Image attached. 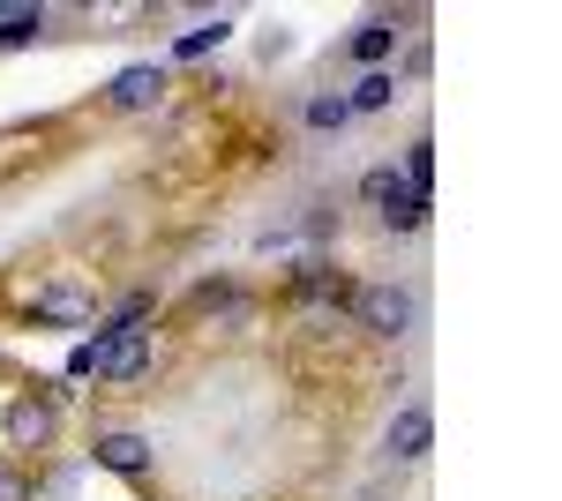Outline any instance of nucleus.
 Instances as JSON below:
<instances>
[{
    "instance_id": "nucleus-8",
    "label": "nucleus",
    "mask_w": 562,
    "mask_h": 501,
    "mask_svg": "<svg viewBox=\"0 0 562 501\" xmlns=\"http://www.w3.org/2000/svg\"><path fill=\"white\" fill-rule=\"evenodd\" d=\"M390 98H397V83H390L383 68H375V76H360V83H352V98H346V105H352V113H383Z\"/></svg>"
},
{
    "instance_id": "nucleus-5",
    "label": "nucleus",
    "mask_w": 562,
    "mask_h": 501,
    "mask_svg": "<svg viewBox=\"0 0 562 501\" xmlns=\"http://www.w3.org/2000/svg\"><path fill=\"white\" fill-rule=\"evenodd\" d=\"M428 442H435L428 405H397V412H390V457H397V464H420V457H428Z\"/></svg>"
},
{
    "instance_id": "nucleus-9",
    "label": "nucleus",
    "mask_w": 562,
    "mask_h": 501,
    "mask_svg": "<svg viewBox=\"0 0 562 501\" xmlns=\"http://www.w3.org/2000/svg\"><path fill=\"white\" fill-rule=\"evenodd\" d=\"M45 31V8H8L0 15V45H31Z\"/></svg>"
},
{
    "instance_id": "nucleus-10",
    "label": "nucleus",
    "mask_w": 562,
    "mask_h": 501,
    "mask_svg": "<svg viewBox=\"0 0 562 501\" xmlns=\"http://www.w3.org/2000/svg\"><path fill=\"white\" fill-rule=\"evenodd\" d=\"M428 180H435V143L420 135V143L405 150V187H413V195H428Z\"/></svg>"
},
{
    "instance_id": "nucleus-11",
    "label": "nucleus",
    "mask_w": 562,
    "mask_h": 501,
    "mask_svg": "<svg viewBox=\"0 0 562 501\" xmlns=\"http://www.w3.org/2000/svg\"><path fill=\"white\" fill-rule=\"evenodd\" d=\"M346 121H352L346 98H330V90H323V98H307V127H323V135H330V127H346Z\"/></svg>"
},
{
    "instance_id": "nucleus-13",
    "label": "nucleus",
    "mask_w": 562,
    "mask_h": 501,
    "mask_svg": "<svg viewBox=\"0 0 562 501\" xmlns=\"http://www.w3.org/2000/svg\"><path fill=\"white\" fill-rule=\"evenodd\" d=\"M428 195H413V203H397V209H390V217H383V232H420V225H428Z\"/></svg>"
},
{
    "instance_id": "nucleus-3",
    "label": "nucleus",
    "mask_w": 562,
    "mask_h": 501,
    "mask_svg": "<svg viewBox=\"0 0 562 501\" xmlns=\"http://www.w3.org/2000/svg\"><path fill=\"white\" fill-rule=\"evenodd\" d=\"M90 457L105 464V471H121V479H135V487H150V471H158V449L135 426H98L90 434Z\"/></svg>"
},
{
    "instance_id": "nucleus-4",
    "label": "nucleus",
    "mask_w": 562,
    "mask_h": 501,
    "mask_svg": "<svg viewBox=\"0 0 562 501\" xmlns=\"http://www.w3.org/2000/svg\"><path fill=\"white\" fill-rule=\"evenodd\" d=\"M158 98H166V68H158V60L121 68V76L105 83V105H113V113H143V105H158Z\"/></svg>"
},
{
    "instance_id": "nucleus-6",
    "label": "nucleus",
    "mask_w": 562,
    "mask_h": 501,
    "mask_svg": "<svg viewBox=\"0 0 562 501\" xmlns=\"http://www.w3.org/2000/svg\"><path fill=\"white\" fill-rule=\"evenodd\" d=\"M360 203L375 209V217H390L397 203H413V187H405V172H397V166H368V172H360Z\"/></svg>"
},
{
    "instance_id": "nucleus-12",
    "label": "nucleus",
    "mask_w": 562,
    "mask_h": 501,
    "mask_svg": "<svg viewBox=\"0 0 562 501\" xmlns=\"http://www.w3.org/2000/svg\"><path fill=\"white\" fill-rule=\"evenodd\" d=\"M0 501H38V479H31L23 464H8V457H0Z\"/></svg>"
},
{
    "instance_id": "nucleus-14",
    "label": "nucleus",
    "mask_w": 562,
    "mask_h": 501,
    "mask_svg": "<svg viewBox=\"0 0 562 501\" xmlns=\"http://www.w3.org/2000/svg\"><path fill=\"white\" fill-rule=\"evenodd\" d=\"M225 31H233V23H225V15H217V23H203V31H188V38H180L173 53H180V60H195V53H211V45L225 38Z\"/></svg>"
},
{
    "instance_id": "nucleus-7",
    "label": "nucleus",
    "mask_w": 562,
    "mask_h": 501,
    "mask_svg": "<svg viewBox=\"0 0 562 501\" xmlns=\"http://www.w3.org/2000/svg\"><path fill=\"white\" fill-rule=\"evenodd\" d=\"M390 45H397V15H368V23L352 31V60H360V68L375 76V68L390 60Z\"/></svg>"
},
{
    "instance_id": "nucleus-1",
    "label": "nucleus",
    "mask_w": 562,
    "mask_h": 501,
    "mask_svg": "<svg viewBox=\"0 0 562 501\" xmlns=\"http://www.w3.org/2000/svg\"><path fill=\"white\" fill-rule=\"evenodd\" d=\"M53 426H60V389L53 382H23L8 397V412H0V449H8V464L23 457V449H45Z\"/></svg>"
},
{
    "instance_id": "nucleus-2",
    "label": "nucleus",
    "mask_w": 562,
    "mask_h": 501,
    "mask_svg": "<svg viewBox=\"0 0 562 501\" xmlns=\"http://www.w3.org/2000/svg\"><path fill=\"white\" fill-rule=\"evenodd\" d=\"M346 322L390 344V337L413 330V293H405V285H360V293H352V307H346Z\"/></svg>"
}]
</instances>
